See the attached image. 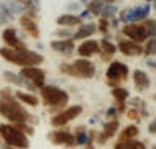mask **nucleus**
<instances>
[{"mask_svg": "<svg viewBox=\"0 0 156 149\" xmlns=\"http://www.w3.org/2000/svg\"><path fill=\"white\" fill-rule=\"evenodd\" d=\"M0 115L12 121L13 125L31 121V115L20 105V102L10 95V90H2L0 92Z\"/></svg>", "mask_w": 156, "mask_h": 149, "instance_id": "1", "label": "nucleus"}, {"mask_svg": "<svg viewBox=\"0 0 156 149\" xmlns=\"http://www.w3.org/2000/svg\"><path fill=\"white\" fill-rule=\"evenodd\" d=\"M0 56L3 59H7L8 62L16 64V66L22 67H36L38 64L43 62V56L41 54L35 53V51H30L27 48L23 49H12V48H0Z\"/></svg>", "mask_w": 156, "mask_h": 149, "instance_id": "2", "label": "nucleus"}, {"mask_svg": "<svg viewBox=\"0 0 156 149\" xmlns=\"http://www.w3.org/2000/svg\"><path fill=\"white\" fill-rule=\"evenodd\" d=\"M0 138L3 139L5 146H10L13 149H28L30 147L28 136L22 133L13 125H0Z\"/></svg>", "mask_w": 156, "mask_h": 149, "instance_id": "3", "label": "nucleus"}, {"mask_svg": "<svg viewBox=\"0 0 156 149\" xmlns=\"http://www.w3.org/2000/svg\"><path fill=\"white\" fill-rule=\"evenodd\" d=\"M40 90H41L43 103L51 106V108H62L67 103V100H69L67 92H64L59 87H56V85H44Z\"/></svg>", "mask_w": 156, "mask_h": 149, "instance_id": "4", "label": "nucleus"}, {"mask_svg": "<svg viewBox=\"0 0 156 149\" xmlns=\"http://www.w3.org/2000/svg\"><path fill=\"white\" fill-rule=\"evenodd\" d=\"M61 71L64 74L74 75V77H81V79H90L95 75V66L89 59H77V61H74L71 64H62Z\"/></svg>", "mask_w": 156, "mask_h": 149, "instance_id": "5", "label": "nucleus"}, {"mask_svg": "<svg viewBox=\"0 0 156 149\" xmlns=\"http://www.w3.org/2000/svg\"><path fill=\"white\" fill-rule=\"evenodd\" d=\"M20 77L23 79L25 84H28V87H38L43 88L44 87V79H46V72L40 67H23L20 72Z\"/></svg>", "mask_w": 156, "mask_h": 149, "instance_id": "6", "label": "nucleus"}, {"mask_svg": "<svg viewBox=\"0 0 156 149\" xmlns=\"http://www.w3.org/2000/svg\"><path fill=\"white\" fill-rule=\"evenodd\" d=\"M81 113H82V106H81V105H73V106H69V108H66V110H62V112H59L58 115H54V116L51 118V125H53L54 128L64 126V125H67L69 121H73L74 118H77Z\"/></svg>", "mask_w": 156, "mask_h": 149, "instance_id": "7", "label": "nucleus"}, {"mask_svg": "<svg viewBox=\"0 0 156 149\" xmlns=\"http://www.w3.org/2000/svg\"><path fill=\"white\" fill-rule=\"evenodd\" d=\"M150 10L151 7L150 5H143V7H135V8H126L120 13V20L123 23H128L132 25V21H136V20H145L146 16L150 15Z\"/></svg>", "mask_w": 156, "mask_h": 149, "instance_id": "8", "label": "nucleus"}, {"mask_svg": "<svg viewBox=\"0 0 156 149\" xmlns=\"http://www.w3.org/2000/svg\"><path fill=\"white\" fill-rule=\"evenodd\" d=\"M126 75H128V67L119 61H113L107 69V79L110 85H117V82L126 79Z\"/></svg>", "mask_w": 156, "mask_h": 149, "instance_id": "9", "label": "nucleus"}, {"mask_svg": "<svg viewBox=\"0 0 156 149\" xmlns=\"http://www.w3.org/2000/svg\"><path fill=\"white\" fill-rule=\"evenodd\" d=\"M48 138L53 144H61V146H67V147H73L76 144L74 134L69 133V131H62V130L51 131V133L48 134Z\"/></svg>", "mask_w": 156, "mask_h": 149, "instance_id": "10", "label": "nucleus"}, {"mask_svg": "<svg viewBox=\"0 0 156 149\" xmlns=\"http://www.w3.org/2000/svg\"><path fill=\"white\" fill-rule=\"evenodd\" d=\"M123 33L130 38V41L138 43V44L148 40V31H146V28L141 26V25H125Z\"/></svg>", "mask_w": 156, "mask_h": 149, "instance_id": "11", "label": "nucleus"}, {"mask_svg": "<svg viewBox=\"0 0 156 149\" xmlns=\"http://www.w3.org/2000/svg\"><path fill=\"white\" fill-rule=\"evenodd\" d=\"M2 40H3V43L7 44V48H12V49H23V48H25V44L18 40V36H16V31H15L13 28L3 29Z\"/></svg>", "mask_w": 156, "mask_h": 149, "instance_id": "12", "label": "nucleus"}, {"mask_svg": "<svg viewBox=\"0 0 156 149\" xmlns=\"http://www.w3.org/2000/svg\"><path fill=\"white\" fill-rule=\"evenodd\" d=\"M119 49L120 53H123L125 56H140V54L143 53V48L138 43H133V41H120L119 43Z\"/></svg>", "mask_w": 156, "mask_h": 149, "instance_id": "13", "label": "nucleus"}, {"mask_svg": "<svg viewBox=\"0 0 156 149\" xmlns=\"http://www.w3.org/2000/svg\"><path fill=\"white\" fill-rule=\"evenodd\" d=\"M117 130H119V121H117V120H112V121L105 123L102 133L99 134V138H97V141H99L100 144L107 143V139H108V138H112V136L117 133Z\"/></svg>", "mask_w": 156, "mask_h": 149, "instance_id": "14", "label": "nucleus"}, {"mask_svg": "<svg viewBox=\"0 0 156 149\" xmlns=\"http://www.w3.org/2000/svg\"><path fill=\"white\" fill-rule=\"evenodd\" d=\"M20 25H22V28H23L27 33H30L33 38H38V36H40V28H38L36 21L33 20L31 16H28V15L22 16V18H20Z\"/></svg>", "mask_w": 156, "mask_h": 149, "instance_id": "15", "label": "nucleus"}, {"mask_svg": "<svg viewBox=\"0 0 156 149\" xmlns=\"http://www.w3.org/2000/svg\"><path fill=\"white\" fill-rule=\"evenodd\" d=\"M97 51H99V41H94V40L84 41L82 44L77 48V53L81 54L82 57H90V56H94Z\"/></svg>", "mask_w": 156, "mask_h": 149, "instance_id": "16", "label": "nucleus"}, {"mask_svg": "<svg viewBox=\"0 0 156 149\" xmlns=\"http://www.w3.org/2000/svg\"><path fill=\"white\" fill-rule=\"evenodd\" d=\"M51 48L58 53H62L66 56H69L74 49V41L73 40H58V41H53L51 43Z\"/></svg>", "mask_w": 156, "mask_h": 149, "instance_id": "17", "label": "nucleus"}, {"mask_svg": "<svg viewBox=\"0 0 156 149\" xmlns=\"http://www.w3.org/2000/svg\"><path fill=\"white\" fill-rule=\"evenodd\" d=\"M133 80H135V85H136L138 90H146L150 87V77L146 72L143 71H135L133 72Z\"/></svg>", "mask_w": 156, "mask_h": 149, "instance_id": "18", "label": "nucleus"}, {"mask_svg": "<svg viewBox=\"0 0 156 149\" xmlns=\"http://www.w3.org/2000/svg\"><path fill=\"white\" fill-rule=\"evenodd\" d=\"M15 99L18 102H22V103H25V105H30V106H38V103H40V100H38L33 93H27V92H22V90L15 92Z\"/></svg>", "mask_w": 156, "mask_h": 149, "instance_id": "19", "label": "nucleus"}, {"mask_svg": "<svg viewBox=\"0 0 156 149\" xmlns=\"http://www.w3.org/2000/svg\"><path fill=\"white\" fill-rule=\"evenodd\" d=\"M95 29L97 28H95L94 23H86L77 29V33L73 36V40H84V38H87V36H92L95 33Z\"/></svg>", "mask_w": 156, "mask_h": 149, "instance_id": "20", "label": "nucleus"}, {"mask_svg": "<svg viewBox=\"0 0 156 149\" xmlns=\"http://www.w3.org/2000/svg\"><path fill=\"white\" fill-rule=\"evenodd\" d=\"M115 149H146V146H145V143L136 141V139H125V141L117 143Z\"/></svg>", "mask_w": 156, "mask_h": 149, "instance_id": "21", "label": "nucleus"}, {"mask_svg": "<svg viewBox=\"0 0 156 149\" xmlns=\"http://www.w3.org/2000/svg\"><path fill=\"white\" fill-rule=\"evenodd\" d=\"M92 136H94V131H90V133H86L84 131V128H79L77 133H76V144H79V146H86V144L90 143Z\"/></svg>", "mask_w": 156, "mask_h": 149, "instance_id": "22", "label": "nucleus"}, {"mask_svg": "<svg viewBox=\"0 0 156 149\" xmlns=\"http://www.w3.org/2000/svg\"><path fill=\"white\" fill-rule=\"evenodd\" d=\"M81 23V18H79L77 15H61L59 18H58V25H61V26H74V25H79Z\"/></svg>", "mask_w": 156, "mask_h": 149, "instance_id": "23", "label": "nucleus"}, {"mask_svg": "<svg viewBox=\"0 0 156 149\" xmlns=\"http://www.w3.org/2000/svg\"><path fill=\"white\" fill-rule=\"evenodd\" d=\"M138 133H140L138 126H135V125L126 126L125 130L122 131V134H120V141H125V139H133V138H136Z\"/></svg>", "mask_w": 156, "mask_h": 149, "instance_id": "24", "label": "nucleus"}, {"mask_svg": "<svg viewBox=\"0 0 156 149\" xmlns=\"http://www.w3.org/2000/svg\"><path fill=\"white\" fill-rule=\"evenodd\" d=\"M112 95L120 105H123V102L128 99V90H126V88H122V87H113Z\"/></svg>", "mask_w": 156, "mask_h": 149, "instance_id": "25", "label": "nucleus"}, {"mask_svg": "<svg viewBox=\"0 0 156 149\" xmlns=\"http://www.w3.org/2000/svg\"><path fill=\"white\" fill-rule=\"evenodd\" d=\"M99 49L104 51L105 56H112V54L117 51V46L113 44L112 41H108V40H102V41L99 43Z\"/></svg>", "mask_w": 156, "mask_h": 149, "instance_id": "26", "label": "nucleus"}, {"mask_svg": "<svg viewBox=\"0 0 156 149\" xmlns=\"http://www.w3.org/2000/svg\"><path fill=\"white\" fill-rule=\"evenodd\" d=\"M102 8H104L102 0H90V3H89V13L100 15V13H102Z\"/></svg>", "mask_w": 156, "mask_h": 149, "instance_id": "27", "label": "nucleus"}, {"mask_svg": "<svg viewBox=\"0 0 156 149\" xmlns=\"http://www.w3.org/2000/svg\"><path fill=\"white\" fill-rule=\"evenodd\" d=\"M3 77H5V80H8V82H12V84H15V85H23V79L20 77V75H16L13 74V72H10V71H5V74H3Z\"/></svg>", "mask_w": 156, "mask_h": 149, "instance_id": "28", "label": "nucleus"}, {"mask_svg": "<svg viewBox=\"0 0 156 149\" xmlns=\"http://www.w3.org/2000/svg\"><path fill=\"white\" fill-rule=\"evenodd\" d=\"M117 13V7H113V5H104L102 8V18H108V16H113Z\"/></svg>", "mask_w": 156, "mask_h": 149, "instance_id": "29", "label": "nucleus"}, {"mask_svg": "<svg viewBox=\"0 0 156 149\" xmlns=\"http://www.w3.org/2000/svg\"><path fill=\"white\" fill-rule=\"evenodd\" d=\"M146 31H148V36L156 38V21L154 20H148L146 21Z\"/></svg>", "mask_w": 156, "mask_h": 149, "instance_id": "30", "label": "nucleus"}, {"mask_svg": "<svg viewBox=\"0 0 156 149\" xmlns=\"http://www.w3.org/2000/svg\"><path fill=\"white\" fill-rule=\"evenodd\" d=\"M145 53H146V54H154V53H156V38H151V41H148Z\"/></svg>", "mask_w": 156, "mask_h": 149, "instance_id": "31", "label": "nucleus"}, {"mask_svg": "<svg viewBox=\"0 0 156 149\" xmlns=\"http://www.w3.org/2000/svg\"><path fill=\"white\" fill-rule=\"evenodd\" d=\"M99 29L102 33H107V29H108V20L107 18H100L99 20Z\"/></svg>", "mask_w": 156, "mask_h": 149, "instance_id": "32", "label": "nucleus"}, {"mask_svg": "<svg viewBox=\"0 0 156 149\" xmlns=\"http://www.w3.org/2000/svg\"><path fill=\"white\" fill-rule=\"evenodd\" d=\"M56 35H58V36H61V38H69V36H73L69 29H58Z\"/></svg>", "mask_w": 156, "mask_h": 149, "instance_id": "33", "label": "nucleus"}, {"mask_svg": "<svg viewBox=\"0 0 156 149\" xmlns=\"http://www.w3.org/2000/svg\"><path fill=\"white\" fill-rule=\"evenodd\" d=\"M148 131H150L151 134H156V118L148 125Z\"/></svg>", "mask_w": 156, "mask_h": 149, "instance_id": "34", "label": "nucleus"}, {"mask_svg": "<svg viewBox=\"0 0 156 149\" xmlns=\"http://www.w3.org/2000/svg\"><path fill=\"white\" fill-rule=\"evenodd\" d=\"M7 21H8V16H7L5 13H3V12H2V10H0V25H3V23H7Z\"/></svg>", "mask_w": 156, "mask_h": 149, "instance_id": "35", "label": "nucleus"}, {"mask_svg": "<svg viewBox=\"0 0 156 149\" xmlns=\"http://www.w3.org/2000/svg\"><path fill=\"white\" fill-rule=\"evenodd\" d=\"M128 116H130V118H133V120H136V118H140V115H138V112H136V110H130Z\"/></svg>", "mask_w": 156, "mask_h": 149, "instance_id": "36", "label": "nucleus"}, {"mask_svg": "<svg viewBox=\"0 0 156 149\" xmlns=\"http://www.w3.org/2000/svg\"><path fill=\"white\" fill-rule=\"evenodd\" d=\"M115 115H117V108H108V110H107V116H108V118L115 116Z\"/></svg>", "mask_w": 156, "mask_h": 149, "instance_id": "37", "label": "nucleus"}, {"mask_svg": "<svg viewBox=\"0 0 156 149\" xmlns=\"http://www.w3.org/2000/svg\"><path fill=\"white\" fill-rule=\"evenodd\" d=\"M146 64H148L150 67H153V69H156V61H153V59H148V61H146Z\"/></svg>", "mask_w": 156, "mask_h": 149, "instance_id": "38", "label": "nucleus"}, {"mask_svg": "<svg viewBox=\"0 0 156 149\" xmlns=\"http://www.w3.org/2000/svg\"><path fill=\"white\" fill-rule=\"evenodd\" d=\"M2 149H13V147H10V146H3Z\"/></svg>", "mask_w": 156, "mask_h": 149, "instance_id": "39", "label": "nucleus"}, {"mask_svg": "<svg viewBox=\"0 0 156 149\" xmlns=\"http://www.w3.org/2000/svg\"><path fill=\"white\" fill-rule=\"evenodd\" d=\"M154 8H156V0H154Z\"/></svg>", "mask_w": 156, "mask_h": 149, "instance_id": "40", "label": "nucleus"}, {"mask_svg": "<svg viewBox=\"0 0 156 149\" xmlns=\"http://www.w3.org/2000/svg\"><path fill=\"white\" fill-rule=\"evenodd\" d=\"M107 2H112V0H107Z\"/></svg>", "mask_w": 156, "mask_h": 149, "instance_id": "41", "label": "nucleus"}, {"mask_svg": "<svg viewBox=\"0 0 156 149\" xmlns=\"http://www.w3.org/2000/svg\"><path fill=\"white\" fill-rule=\"evenodd\" d=\"M35 2H38V0H35Z\"/></svg>", "mask_w": 156, "mask_h": 149, "instance_id": "42", "label": "nucleus"}, {"mask_svg": "<svg viewBox=\"0 0 156 149\" xmlns=\"http://www.w3.org/2000/svg\"><path fill=\"white\" fill-rule=\"evenodd\" d=\"M148 2H151V0H148Z\"/></svg>", "mask_w": 156, "mask_h": 149, "instance_id": "43", "label": "nucleus"}, {"mask_svg": "<svg viewBox=\"0 0 156 149\" xmlns=\"http://www.w3.org/2000/svg\"><path fill=\"white\" fill-rule=\"evenodd\" d=\"M154 149H156V147H154Z\"/></svg>", "mask_w": 156, "mask_h": 149, "instance_id": "44", "label": "nucleus"}]
</instances>
